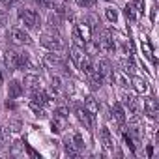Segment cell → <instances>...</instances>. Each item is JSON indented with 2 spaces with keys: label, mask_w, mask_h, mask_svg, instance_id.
<instances>
[{
  "label": "cell",
  "mask_w": 159,
  "mask_h": 159,
  "mask_svg": "<svg viewBox=\"0 0 159 159\" xmlns=\"http://www.w3.org/2000/svg\"><path fill=\"white\" fill-rule=\"evenodd\" d=\"M124 103H125V107L129 109V114L135 116V114H137V99H135L133 96H127V94H125V96H124Z\"/></svg>",
  "instance_id": "ac0fdd59"
},
{
  "label": "cell",
  "mask_w": 159,
  "mask_h": 159,
  "mask_svg": "<svg viewBox=\"0 0 159 159\" xmlns=\"http://www.w3.org/2000/svg\"><path fill=\"white\" fill-rule=\"evenodd\" d=\"M96 41L99 45V51H116V45H114V39H112V32H109V30H103L101 38L96 39Z\"/></svg>",
  "instance_id": "277c9868"
},
{
  "label": "cell",
  "mask_w": 159,
  "mask_h": 159,
  "mask_svg": "<svg viewBox=\"0 0 159 159\" xmlns=\"http://www.w3.org/2000/svg\"><path fill=\"white\" fill-rule=\"evenodd\" d=\"M75 2L81 8H94L96 6V0H75Z\"/></svg>",
  "instance_id": "484cf974"
},
{
  "label": "cell",
  "mask_w": 159,
  "mask_h": 159,
  "mask_svg": "<svg viewBox=\"0 0 159 159\" xmlns=\"http://www.w3.org/2000/svg\"><path fill=\"white\" fill-rule=\"evenodd\" d=\"M10 129H11L13 133H17V131L21 129V124H19V122H13V124H10Z\"/></svg>",
  "instance_id": "d6a6232c"
},
{
  "label": "cell",
  "mask_w": 159,
  "mask_h": 159,
  "mask_svg": "<svg viewBox=\"0 0 159 159\" xmlns=\"http://www.w3.org/2000/svg\"><path fill=\"white\" fill-rule=\"evenodd\" d=\"M17 2H19V0H11V4H17Z\"/></svg>",
  "instance_id": "74e56055"
},
{
  "label": "cell",
  "mask_w": 159,
  "mask_h": 159,
  "mask_svg": "<svg viewBox=\"0 0 159 159\" xmlns=\"http://www.w3.org/2000/svg\"><path fill=\"white\" fill-rule=\"evenodd\" d=\"M2 81H4V79H2V73H0V84H2Z\"/></svg>",
  "instance_id": "8d00e7d4"
},
{
  "label": "cell",
  "mask_w": 159,
  "mask_h": 159,
  "mask_svg": "<svg viewBox=\"0 0 159 159\" xmlns=\"http://www.w3.org/2000/svg\"><path fill=\"white\" fill-rule=\"evenodd\" d=\"M21 94H23V84L19 81H11L8 84V98L10 99H17V98H21Z\"/></svg>",
  "instance_id": "30bf717a"
},
{
  "label": "cell",
  "mask_w": 159,
  "mask_h": 159,
  "mask_svg": "<svg viewBox=\"0 0 159 159\" xmlns=\"http://www.w3.org/2000/svg\"><path fill=\"white\" fill-rule=\"evenodd\" d=\"M112 116H114V120L120 125H124V122H125V111H124V107L120 103H114L112 105Z\"/></svg>",
  "instance_id": "5bb4252c"
},
{
  "label": "cell",
  "mask_w": 159,
  "mask_h": 159,
  "mask_svg": "<svg viewBox=\"0 0 159 159\" xmlns=\"http://www.w3.org/2000/svg\"><path fill=\"white\" fill-rule=\"evenodd\" d=\"M49 99H51L49 94H45V92H41V90L32 92V101H36V103H39V105H47Z\"/></svg>",
  "instance_id": "e0dca14e"
},
{
  "label": "cell",
  "mask_w": 159,
  "mask_h": 159,
  "mask_svg": "<svg viewBox=\"0 0 159 159\" xmlns=\"http://www.w3.org/2000/svg\"><path fill=\"white\" fill-rule=\"evenodd\" d=\"M19 21H21V25L25 28H39V23H41V19H39V15L36 11L25 10V8L19 10Z\"/></svg>",
  "instance_id": "6da1fadb"
},
{
  "label": "cell",
  "mask_w": 159,
  "mask_h": 159,
  "mask_svg": "<svg viewBox=\"0 0 159 159\" xmlns=\"http://www.w3.org/2000/svg\"><path fill=\"white\" fill-rule=\"evenodd\" d=\"M23 84H25V88H26V90H30V92H36V90H39V84H41V81H39V77H38V75L26 73V75L23 77Z\"/></svg>",
  "instance_id": "52a82bcc"
},
{
  "label": "cell",
  "mask_w": 159,
  "mask_h": 159,
  "mask_svg": "<svg viewBox=\"0 0 159 159\" xmlns=\"http://www.w3.org/2000/svg\"><path fill=\"white\" fill-rule=\"evenodd\" d=\"M142 51H144V54H146L148 58H152V60L155 62V58H153V51H152V47H150V43H148V39H146V38L142 39Z\"/></svg>",
  "instance_id": "cb8c5ba5"
},
{
  "label": "cell",
  "mask_w": 159,
  "mask_h": 159,
  "mask_svg": "<svg viewBox=\"0 0 159 159\" xmlns=\"http://www.w3.org/2000/svg\"><path fill=\"white\" fill-rule=\"evenodd\" d=\"M98 69H99V73L103 75V79H112V69H111V64L107 62V60H99V64L96 66Z\"/></svg>",
  "instance_id": "9a60e30c"
},
{
  "label": "cell",
  "mask_w": 159,
  "mask_h": 159,
  "mask_svg": "<svg viewBox=\"0 0 159 159\" xmlns=\"http://www.w3.org/2000/svg\"><path fill=\"white\" fill-rule=\"evenodd\" d=\"M105 2H112V0H105Z\"/></svg>",
  "instance_id": "ab89813d"
},
{
  "label": "cell",
  "mask_w": 159,
  "mask_h": 159,
  "mask_svg": "<svg viewBox=\"0 0 159 159\" xmlns=\"http://www.w3.org/2000/svg\"><path fill=\"white\" fill-rule=\"evenodd\" d=\"M30 109H32V112H34L38 118H45V109H43V105H39V103H36V101H30Z\"/></svg>",
  "instance_id": "d6986e66"
},
{
  "label": "cell",
  "mask_w": 159,
  "mask_h": 159,
  "mask_svg": "<svg viewBox=\"0 0 159 159\" xmlns=\"http://www.w3.org/2000/svg\"><path fill=\"white\" fill-rule=\"evenodd\" d=\"M105 17H107L109 23H116L118 21V10L116 8H107L105 10Z\"/></svg>",
  "instance_id": "603a6c76"
},
{
  "label": "cell",
  "mask_w": 159,
  "mask_h": 159,
  "mask_svg": "<svg viewBox=\"0 0 159 159\" xmlns=\"http://www.w3.org/2000/svg\"><path fill=\"white\" fill-rule=\"evenodd\" d=\"M6 21V15H4V11H0V25H2Z\"/></svg>",
  "instance_id": "e575fe53"
},
{
  "label": "cell",
  "mask_w": 159,
  "mask_h": 159,
  "mask_svg": "<svg viewBox=\"0 0 159 159\" xmlns=\"http://www.w3.org/2000/svg\"><path fill=\"white\" fill-rule=\"evenodd\" d=\"M135 10L144 13V0H135Z\"/></svg>",
  "instance_id": "f546056e"
},
{
  "label": "cell",
  "mask_w": 159,
  "mask_h": 159,
  "mask_svg": "<svg viewBox=\"0 0 159 159\" xmlns=\"http://www.w3.org/2000/svg\"><path fill=\"white\" fill-rule=\"evenodd\" d=\"M112 79H116V81H118V84H120V86H124V88H127V86H129V81H127V77H125L124 73H118V71H114V73H112Z\"/></svg>",
  "instance_id": "7402d4cb"
},
{
  "label": "cell",
  "mask_w": 159,
  "mask_h": 159,
  "mask_svg": "<svg viewBox=\"0 0 159 159\" xmlns=\"http://www.w3.org/2000/svg\"><path fill=\"white\" fill-rule=\"evenodd\" d=\"M52 133H62L66 127H67V118H64V116H58V114H54V118H52Z\"/></svg>",
  "instance_id": "7c38bea8"
},
{
  "label": "cell",
  "mask_w": 159,
  "mask_h": 159,
  "mask_svg": "<svg viewBox=\"0 0 159 159\" xmlns=\"http://www.w3.org/2000/svg\"><path fill=\"white\" fill-rule=\"evenodd\" d=\"M2 4H6V6H11V0H0Z\"/></svg>",
  "instance_id": "d590c367"
},
{
  "label": "cell",
  "mask_w": 159,
  "mask_h": 159,
  "mask_svg": "<svg viewBox=\"0 0 159 159\" xmlns=\"http://www.w3.org/2000/svg\"><path fill=\"white\" fill-rule=\"evenodd\" d=\"M54 114H58V116H64V118H67V109H66V107H58V109L54 111Z\"/></svg>",
  "instance_id": "4dcf8cb0"
},
{
  "label": "cell",
  "mask_w": 159,
  "mask_h": 159,
  "mask_svg": "<svg viewBox=\"0 0 159 159\" xmlns=\"http://www.w3.org/2000/svg\"><path fill=\"white\" fill-rule=\"evenodd\" d=\"M39 43H41L45 49L54 51V52L64 49V41L60 39V36H58V34H43V36L39 38Z\"/></svg>",
  "instance_id": "7a4b0ae2"
},
{
  "label": "cell",
  "mask_w": 159,
  "mask_h": 159,
  "mask_svg": "<svg viewBox=\"0 0 159 159\" xmlns=\"http://www.w3.org/2000/svg\"><path fill=\"white\" fill-rule=\"evenodd\" d=\"M19 67H30L28 54H19Z\"/></svg>",
  "instance_id": "4316f807"
},
{
  "label": "cell",
  "mask_w": 159,
  "mask_h": 159,
  "mask_svg": "<svg viewBox=\"0 0 159 159\" xmlns=\"http://www.w3.org/2000/svg\"><path fill=\"white\" fill-rule=\"evenodd\" d=\"M125 15H127V19L135 21V6H133V4H127V6H125Z\"/></svg>",
  "instance_id": "83f0119b"
},
{
  "label": "cell",
  "mask_w": 159,
  "mask_h": 159,
  "mask_svg": "<svg viewBox=\"0 0 159 159\" xmlns=\"http://www.w3.org/2000/svg\"><path fill=\"white\" fill-rule=\"evenodd\" d=\"M124 64H125V73H135V69H137V67H135V64H133V60H131V58H129V60H125Z\"/></svg>",
  "instance_id": "f1b7e54d"
},
{
  "label": "cell",
  "mask_w": 159,
  "mask_h": 159,
  "mask_svg": "<svg viewBox=\"0 0 159 159\" xmlns=\"http://www.w3.org/2000/svg\"><path fill=\"white\" fill-rule=\"evenodd\" d=\"M34 2H38V4H39V0H34Z\"/></svg>",
  "instance_id": "60d3db41"
},
{
  "label": "cell",
  "mask_w": 159,
  "mask_h": 159,
  "mask_svg": "<svg viewBox=\"0 0 159 159\" xmlns=\"http://www.w3.org/2000/svg\"><path fill=\"white\" fill-rule=\"evenodd\" d=\"M0 139H2V127H0Z\"/></svg>",
  "instance_id": "f35d334b"
},
{
  "label": "cell",
  "mask_w": 159,
  "mask_h": 159,
  "mask_svg": "<svg viewBox=\"0 0 159 159\" xmlns=\"http://www.w3.org/2000/svg\"><path fill=\"white\" fill-rule=\"evenodd\" d=\"M71 144L81 152L83 148H84V140H83V137H81V133H73V137H71Z\"/></svg>",
  "instance_id": "44dd1931"
},
{
  "label": "cell",
  "mask_w": 159,
  "mask_h": 159,
  "mask_svg": "<svg viewBox=\"0 0 159 159\" xmlns=\"http://www.w3.org/2000/svg\"><path fill=\"white\" fill-rule=\"evenodd\" d=\"M131 84H133L135 92H139V94H148V92H150V86H148V83L144 81L142 77H133Z\"/></svg>",
  "instance_id": "8fae6325"
},
{
  "label": "cell",
  "mask_w": 159,
  "mask_h": 159,
  "mask_svg": "<svg viewBox=\"0 0 159 159\" xmlns=\"http://www.w3.org/2000/svg\"><path fill=\"white\" fill-rule=\"evenodd\" d=\"M43 64H45L47 67H58V66H62L64 62H62L60 54H56L54 51H51L49 54H45V56H43Z\"/></svg>",
  "instance_id": "ba28073f"
},
{
  "label": "cell",
  "mask_w": 159,
  "mask_h": 159,
  "mask_svg": "<svg viewBox=\"0 0 159 159\" xmlns=\"http://www.w3.org/2000/svg\"><path fill=\"white\" fill-rule=\"evenodd\" d=\"M69 56H71V60L75 62V66L79 67V64L83 62V58L86 56V52H84V49H83V47H79V45H73V47L69 49Z\"/></svg>",
  "instance_id": "9c48e42d"
},
{
  "label": "cell",
  "mask_w": 159,
  "mask_h": 159,
  "mask_svg": "<svg viewBox=\"0 0 159 159\" xmlns=\"http://www.w3.org/2000/svg\"><path fill=\"white\" fill-rule=\"evenodd\" d=\"M77 118L86 129H92V118H90V112L86 109H77Z\"/></svg>",
  "instance_id": "4fadbf2b"
},
{
  "label": "cell",
  "mask_w": 159,
  "mask_h": 159,
  "mask_svg": "<svg viewBox=\"0 0 159 159\" xmlns=\"http://www.w3.org/2000/svg\"><path fill=\"white\" fill-rule=\"evenodd\" d=\"M52 88H60V79L58 77H52Z\"/></svg>",
  "instance_id": "836d02e7"
},
{
  "label": "cell",
  "mask_w": 159,
  "mask_h": 159,
  "mask_svg": "<svg viewBox=\"0 0 159 159\" xmlns=\"http://www.w3.org/2000/svg\"><path fill=\"white\" fill-rule=\"evenodd\" d=\"M84 109L90 112V116H96V114L99 112V105H98V101H96L92 96H88V98L84 99Z\"/></svg>",
  "instance_id": "2e32d148"
},
{
  "label": "cell",
  "mask_w": 159,
  "mask_h": 159,
  "mask_svg": "<svg viewBox=\"0 0 159 159\" xmlns=\"http://www.w3.org/2000/svg\"><path fill=\"white\" fill-rule=\"evenodd\" d=\"M101 139H103L105 148H112V137H111V131L107 127H101Z\"/></svg>",
  "instance_id": "ffe728a7"
},
{
  "label": "cell",
  "mask_w": 159,
  "mask_h": 159,
  "mask_svg": "<svg viewBox=\"0 0 159 159\" xmlns=\"http://www.w3.org/2000/svg\"><path fill=\"white\" fill-rule=\"evenodd\" d=\"M21 146H23V142H15V144H13V148H11V153H13V155H17V153L21 152Z\"/></svg>",
  "instance_id": "1f68e13d"
},
{
  "label": "cell",
  "mask_w": 159,
  "mask_h": 159,
  "mask_svg": "<svg viewBox=\"0 0 159 159\" xmlns=\"http://www.w3.org/2000/svg\"><path fill=\"white\" fill-rule=\"evenodd\" d=\"M144 112H146L150 118H157V114H159V103H157L155 98L148 96V98L144 99Z\"/></svg>",
  "instance_id": "5b68a950"
},
{
  "label": "cell",
  "mask_w": 159,
  "mask_h": 159,
  "mask_svg": "<svg viewBox=\"0 0 159 159\" xmlns=\"http://www.w3.org/2000/svg\"><path fill=\"white\" fill-rule=\"evenodd\" d=\"M66 153H67L69 157H79V150L71 144V140H67V142H66Z\"/></svg>",
  "instance_id": "d4e9b609"
},
{
  "label": "cell",
  "mask_w": 159,
  "mask_h": 159,
  "mask_svg": "<svg viewBox=\"0 0 159 159\" xmlns=\"http://www.w3.org/2000/svg\"><path fill=\"white\" fill-rule=\"evenodd\" d=\"M4 64H6V67L10 69V71H15V69H19V54L15 52V51H6L4 52Z\"/></svg>",
  "instance_id": "8992f818"
},
{
  "label": "cell",
  "mask_w": 159,
  "mask_h": 159,
  "mask_svg": "<svg viewBox=\"0 0 159 159\" xmlns=\"http://www.w3.org/2000/svg\"><path fill=\"white\" fill-rule=\"evenodd\" d=\"M8 38L13 41V43H19V45H32V38L23 30V28H11L8 32Z\"/></svg>",
  "instance_id": "3957f363"
}]
</instances>
